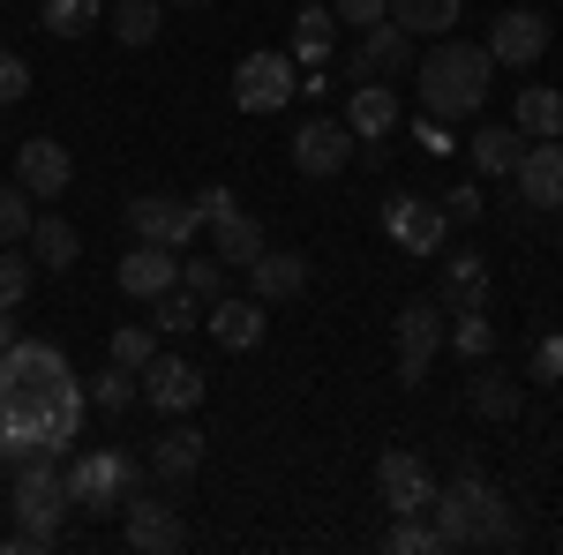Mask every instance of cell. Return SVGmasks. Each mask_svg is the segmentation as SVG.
Masks as SVG:
<instances>
[{
    "label": "cell",
    "mask_w": 563,
    "mask_h": 555,
    "mask_svg": "<svg viewBox=\"0 0 563 555\" xmlns=\"http://www.w3.org/2000/svg\"><path fill=\"white\" fill-rule=\"evenodd\" d=\"M151 331H158V338H188V331H203V300L180 293V286H166V293L151 300Z\"/></svg>",
    "instance_id": "4dcf8cb0"
},
{
    "label": "cell",
    "mask_w": 563,
    "mask_h": 555,
    "mask_svg": "<svg viewBox=\"0 0 563 555\" xmlns=\"http://www.w3.org/2000/svg\"><path fill=\"white\" fill-rule=\"evenodd\" d=\"M23 248H31V263H38V270H68V263L84 256V241H76V225H68V218H31Z\"/></svg>",
    "instance_id": "d4e9b609"
},
{
    "label": "cell",
    "mask_w": 563,
    "mask_h": 555,
    "mask_svg": "<svg viewBox=\"0 0 563 555\" xmlns=\"http://www.w3.org/2000/svg\"><path fill=\"white\" fill-rule=\"evenodd\" d=\"M435 308H443V315H459V308H488V263H481L474 248L443 256V286H435Z\"/></svg>",
    "instance_id": "ffe728a7"
},
{
    "label": "cell",
    "mask_w": 563,
    "mask_h": 555,
    "mask_svg": "<svg viewBox=\"0 0 563 555\" xmlns=\"http://www.w3.org/2000/svg\"><path fill=\"white\" fill-rule=\"evenodd\" d=\"M331 45H339V15L331 8H301L294 15V68H323Z\"/></svg>",
    "instance_id": "83f0119b"
},
{
    "label": "cell",
    "mask_w": 563,
    "mask_h": 555,
    "mask_svg": "<svg viewBox=\"0 0 563 555\" xmlns=\"http://www.w3.org/2000/svg\"><path fill=\"white\" fill-rule=\"evenodd\" d=\"M519 135H526V143L563 135V90H549V84H526L519 90Z\"/></svg>",
    "instance_id": "f546056e"
},
{
    "label": "cell",
    "mask_w": 563,
    "mask_h": 555,
    "mask_svg": "<svg viewBox=\"0 0 563 555\" xmlns=\"http://www.w3.org/2000/svg\"><path fill=\"white\" fill-rule=\"evenodd\" d=\"M390 555H451L443 548V533H435V518L429 511H413V518H398L390 525V541H384Z\"/></svg>",
    "instance_id": "8d00e7d4"
},
{
    "label": "cell",
    "mask_w": 563,
    "mask_h": 555,
    "mask_svg": "<svg viewBox=\"0 0 563 555\" xmlns=\"http://www.w3.org/2000/svg\"><path fill=\"white\" fill-rule=\"evenodd\" d=\"M443 331H451V315L435 300H406L398 308V384L406 390L429 384V360L443 353Z\"/></svg>",
    "instance_id": "8992f818"
},
{
    "label": "cell",
    "mask_w": 563,
    "mask_h": 555,
    "mask_svg": "<svg viewBox=\"0 0 563 555\" xmlns=\"http://www.w3.org/2000/svg\"><path fill=\"white\" fill-rule=\"evenodd\" d=\"M549 38H556V23H549L541 8H504V15L488 23V60H496V68H533V60L549 53Z\"/></svg>",
    "instance_id": "7c38bea8"
},
{
    "label": "cell",
    "mask_w": 563,
    "mask_h": 555,
    "mask_svg": "<svg viewBox=\"0 0 563 555\" xmlns=\"http://www.w3.org/2000/svg\"><path fill=\"white\" fill-rule=\"evenodd\" d=\"M60 480H68V511L121 518V503L143 488V466H135L129 451H76V458L60 466Z\"/></svg>",
    "instance_id": "277c9868"
},
{
    "label": "cell",
    "mask_w": 563,
    "mask_h": 555,
    "mask_svg": "<svg viewBox=\"0 0 563 555\" xmlns=\"http://www.w3.org/2000/svg\"><path fill=\"white\" fill-rule=\"evenodd\" d=\"M474 413L481 421H519V376H504V368H488V360H474Z\"/></svg>",
    "instance_id": "4316f807"
},
{
    "label": "cell",
    "mask_w": 563,
    "mask_h": 555,
    "mask_svg": "<svg viewBox=\"0 0 563 555\" xmlns=\"http://www.w3.org/2000/svg\"><path fill=\"white\" fill-rule=\"evenodd\" d=\"M390 76H413V31H398V23H368L361 45H353L346 60V84H390Z\"/></svg>",
    "instance_id": "8fae6325"
},
{
    "label": "cell",
    "mask_w": 563,
    "mask_h": 555,
    "mask_svg": "<svg viewBox=\"0 0 563 555\" xmlns=\"http://www.w3.org/2000/svg\"><path fill=\"white\" fill-rule=\"evenodd\" d=\"M8 511H15V525H23V533L60 541V518H68V480H60V458H31V466H15Z\"/></svg>",
    "instance_id": "5b68a950"
},
{
    "label": "cell",
    "mask_w": 563,
    "mask_h": 555,
    "mask_svg": "<svg viewBox=\"0 0 563 555\" xmlns=\"http://www.w3.org/2000/svg\"><path fill=\"white\" fill-rule=\"evenodd\" d=\"M346 129L353 135H390V129H398V90H390V84H353Z\"/></svg>",
    "instance_id": "484cf974"
},
{
    "label": "cell",
    "mask_w": 563,
    "mask_h": 555,
    "mask_svg": "<svg viewBox=\"0 0 563 555\" xmlns=\"http://www.w3.org/2000/svg\"><path fill=\"white\" fill-rule=\"evenodd\" d=\"M180 293H196L203 308H211L218 293H233V270L218 256H180Z\"/></svg>",
    "instance_id": "836d02e7"
},
{
    "label": "cell",
    "mask_w": 563,
    "mask_h": 555,
    "mask_svg": "<svg viewBox=\"0 0 563 555\" xmlns=\"http://www.w3.org/2000/svg\"><path fill=\"white\" fill-rule=\"evenodd\" d=\"M23 98H31V68H23V53L0 45V106H23Z\"/></svg>",
    "instance_id": "b9f144b4"
},
{
    "label": "cell",
    "mask_w": 563,
    "mask_h": 555,
    "mask_svg": "<svg viewBox=\"0 0 563 555\" xmlns=\"http://www.w3.org/2000/svg\"><path fill=\"white\" fill-rule=\"evenodd\" d=\"M196 211H203V225H211V218H225V211H241V196H233V188H203V196H196Z\"/></svg>",
    "instance_id": "ee69618b"
},
{
    "label": "cell",
    "mask_w": 563,
    "mask_h": 555,
    "mask_svg": "<svg viewBox=\"0 0 563 555\" xmlns=\"http://www.w3.org/2000/svg\"><path fill=\"white\" fill-rule=\"evenodd\" d=\"M135 384H143V406H158V413H174V421H180V413H196V406H203L211 376H203L196 360H180V353H158Z\"/></svg>",
    "instance_id": "4fadbf2b"
},
{
    "label": "cell",
    "mask_w": 563,
    "mask_h": 555,
    "mask_svg": "<svg viewBox=\"0 0 563 555\" xmlns=\"http://www.w3.org/2000/svg\"><path fill=\"white\" fill-rule=\"evenodd\" d=\"M84 398H90V413H129L135 398H143V384H135V368L113 360L106 376H90V384H84Z\"/></svg>",
    "instance_id": "d6a6232c"
},
{
    "label": "cell",
    "mask_w": 563,
    "mask_h": 555,
    "mask_svg": "<svg viewBox=\"0 0 563 555\" xmlns=\"http://www.w3.org/2000/svg\"><path fill=\"white\" fill-rule=\"evenodd\" d=\"M376 496H384L398 518H413V511L435 503V473L421 466L413 451H384V458H376Z\"/></svg>",
    "instance_id": "2e32d148"
},
{
    "label": "cell",
    "mask_w": 563,
    "mask_h": 555,
    "mask_svg": "<svg viewBox=\"0 0 563 555\" xmlns=\"http://www.w3.org/2000/svg\"><path fill=\"white\" fill-rule=\"evenodd\" d=\"M121 541H129L135 555H174L180 541H188V525H180V503L151 496V488H135L129 503H121Z\"/></svg>",
    "instance_id": "ba28073f"
},
{
    "label": "cell",
    "mask_w": 563,
    "mask_h": 555,
    "mask_svg": "<svg viewBox=\"0 0 563 555\" xmlns=\"http://www.w3.org/2000/svg\"><path fill=\"white\" fill-rule=\"evenodd\" d=\"M84 376L53 338H15L0 353V466L8 473L31 458H60L84 435Z\"/></svg>",
    "instance_id": "6da1fadb"
},
{
    "label": "cell",
    "mask_w": 563,
    "mask_h": 555,
    "mask_svg": "<svg viewBox=\"0 0 563 555\" xmlns=\"http://www.w3.org/2000/svg\"><path fill=\"white\" fill-rule=\"evenodd\" d=\"M31 218H38V211H31V196L8 180V188H0V248H15V241L31 233Z\"/></svg>",
    "instance_id": "ab89813d"
},
{
    "label": "cell",
    "mask_w": 563,
    "mask_h": 555,
    "mask_svg": "<svg viewBox=\"0 0 563 555\" xmlns=\"http://www.w3.org/2000/svg\"><path fill=\"white\" fill-rule=\"evenodd\" d=\"M166 8H203V0H166Z\"/></svg>",
    "instance_id": "c3c4849f"
},
{
    "label": "cell",
    "mask_w": 563,
    "mask_h": 555,
    "mask_svg": "<svg viewBox=\"0 0 563 555\" xmlns=\"http://www.w3.org/2000/svg\"><path fill=\"white\" fill-rule=\"evenodd\" d=\"M68 180H76V158H68L60 135H31V143H15V188H23L31 203H60Z\"/></svg>",
    "instance_id": "30bf717a"
},
{
    "label": "cell",
    "mask_w": 563,
    "mask_h": 555,
    "mask_svg": "<svg viewBox=\"0 0 563 555\" xmlns=\"http://www.w3.org/2000/svg\"><path fill=\"white\" fill-rule=\"evenodd\" d=\"M353 166V129L346 121H301V135H294V173H308V180H331V173Z\"/></svg>",
    "instance_id": "e0dca14e"
},
{
    "label": "cell",
    "mask_w": 563,
    "mask_h": 555,
    "mask_svg": "<svg viewBox=\"0 0 563 555\" xmlns=\"http://www.w3.org/2000/svg\"><path fill=\"white\" fill-rule=\"evenodd\" d=\"M331 15L346 23V31H368V23H384L390 0H331Z\"/></svg>",
    "instance_id": "7bdbcfd3"
},
{
    "label": "cell",
    "mask_w": 563,
    "mask_h": 555,
    "mask_svg": "<svg viewBox=\"0 0 563 555\" xmlns=\"http://www.w3.org/2000/svg\"><path fill=\"white\" fill-rule=\"evenodd\" d=\"M31 278H38V263L0 248V308H23V300H31Z\"/></svg>",
    "instance_id": "f35d334b"
},
{
    "label": "cell",
    "mask_w": 563,
    "mask_h": 555,
    "mask_svg": "<svg viewBox=\"0 0 563 555\" xmlns=\"http://www.w3.org/2000/svg\"><path fill=\"white\" fill-rule=\"evenodd\" d=\"M459 151H474L481 173H504V180H511V173H519V158H526V135H519V121H481Z\"/></svg>",
    "instance_id": "44dd1931"
},
{
    "label": "cell",
    "mask_w": 563,
    "mask_h": 555,
    "mask_svg": "<svg viewBox=\"0 0 563 555\" xmlns=\"http://www.w3.org/2000/svg\"><path fill=\"white\" fill-rule=\"evenodd\" d=\"M519 203H533V211H563V135H541V143H526L519 158Z\"/></svg>",
    "instance_id": "ac0fdd59"
},
{
    "label": "cell",
    "mask_w": 563,
    "mask_h": 555,
    "mask_svg": "<svg viewBox=\"0 0 563 555\" xmlns=\"http://www.w3.org/2000/svg\"><path fill=\"white\" fill-rule=\"evenodd\" d=\"M129 233L135 241L174 248V256H188V241L203 233V211H196V196H188V203H180V196H135L129 203Z\"/></svg>",
    "instance_id": "9c48e42d"
},
{
    "label": "cell",
    "mask_w": 563,
    "mask_h": 555,
    "mask_svg": "<svg viewBox=\"0 0 563 555\" xmlns=\"http://www.w3.org/2000/svg\"><path fill=\"white\" fill-rule=\"evenodd\" d=\"M143 466L158 473V480H166V488H180V480H188V473L203 466V435H196V428H166V435H158V443H151V458H143Z\"/></svg>",
    "instance_id": "cb8c5ba5"
},
{
    "label": "cell",
    "mask_w": 563,
    "mask_h": 555,
    "mask_svg": "<svg viewBox=\"0 0 563 555\" xmlns=\"http://www.w3.org/2000/svg\"><path fill=\"white\" fill-rule=\"evenodd\" d=\"M413 84H421V113L429 121H474L488 84H496V60H488V45L443 38L413 60Z\"/></svg>",
    "instance_id": "3957f363"
},
{
    "label": "cell",
    "mask_w": 563,
    "mask_h": 555,
    "mask_svg": "<svg viewBox=\"0 0 563 555\" xmlns=\"http://www.w3.org/2000/svg\"><path fill=\"white\" fill-rule=\"evenodd\" d=\"M166 31V0H121L113 8V38L121 45H158Z\"/></svg>",
    "instance_id": "1f68e13d"
},
{
    "label": "cell",
    "mask_w": 563,
    "mask_h": 555,
    "mask_svg": "<svg viewBox=\"0 0 563 555\" xmlns=\"http://www.w3.org/2000/svg\"><path fill=\"white\" fill-rule=\"evenodd\" d=\"M271 241H263V225L249 211H225V218H211V256L225 263V270H249V263L263 256Z\"/></svg>",
    "instance_id": "7402d4cb"
},
{
    "label": "cell",
    "mask_w": 563,
    "mask_h": 555,
    "mask_svg": "<svg viewBox=\"0 0 563 555\" xmlns=\"http://www.w3.org/2000/svg\"><path fill=\"white\" fill-rule=\"evenodd\" d=\"M38 23L53 38H84L98 31V0H38Z\"/></svg>",
    "instance_id": "d590c367"
},
{
    "label": "cell",
    "mask_w": 563,
    "mask_h": 555,
    "mask_svg": "<svg viewBox=\"0 0 563 555\" xmlns=\"http://www.w3.org/2000/svg\"><path fill=\"white\" fill-rule=\"evenodd\" d=\"M203 331H211L225 353H256L263 331H271V300H241V293H218L203 308Z\"/></svg>",
    "instance_id": "9a60e30c"
},
{
    "label": "cell",
    "mask_w": 563,
    "mask_h": 555,
    "mask_svg": "<svg viewBox=\"0 0 563 555\" xmlns=\"http://www.w3.org/2000/svg\"><path fill=\"white\" fill-rule=\"evenodd\" d=\"M166 286H180V256L158 248V241H135L129 256H121V293L129 300H158Z\"/></svg>",
    "instance_id": "d6986e66"
},
{
    "label": "cell",
    "mask_w": 563,
    "mask_h": 555,
    "mask_svg": "<svg viewBox=\"0 0 563 555\" xmlns=\"http://www.w3.org/2000/svg\"><path fill=\"white\" fill-rule=\"evenodd\" d=\"M294 90H301L294 53H241V68H233V106L241 113H278Z\"/></svg>",
    "instance_id": "52a82bcc"
},
{
    "label": "cell",
    "mask_w": 563,
    "mask_h": 555,
    "mask_svg": "<svg viewBox=\"0 0 563 555\" xmlns=\"http://www.w3.org/2000/svg\"><path fill=\"white\" fill-rule=\"evenodd\" d=\"M533 368H541V376H563V338H549V345H533Z\"/></svg>",
    "instance_id": "bcb514c9"
},
{
    "label": "cell",
    "mask_w": 563,
    "mask_h": 555,
    "mask_svg": "<svg viewBox=\"0 0 563 555\" xmlns=\"http://www.w3.org/2000/svg\"><path fill=\"white\" fill-rule=\"evenodd\" d=\"M249 286H256V300H294L308 286V256H294V248H263V256L249 263Z\"/></svg>",
    "instance_id": "603a6c76"
},
{
    "label": "cell",
    "mask_w": 563,
    "mask_h": 555,
    "mask_svg": "<svg viewBox=\"0 0 563 555\" xmlns=\"http://www.w3.org/2000/svg\"><path fill=\"white\" fill-rule=\"evenodd\" d=\"M390 23H398V31H413V38H451L459 0H390Z\"/></svg>",
    "instance_id": "f1b7e54d"
},
{
    "label": "cell",
    "mask_w": 563,
    "mask_h": 555,
    "mask_svg": "<svg viewBox=\"0 0 563 555\" xmlns=\"http://www.w3.org/2000/svg\"><path fill=\"white\" fill-rule=\"evenodd\" d=\"M15 338H23V331H15V308H0V353H8Z\"/></svg>",
    "instance_id": "7dc6e473"
},
{
    "label": "cell",
    "mask_w": 563,
    "mask_h": 555,
    "mask_svg": "<svg viewBox=\"0 0 563 555\" xmlns=\"http://www.w3.org/2000/svg\"><path fill=\"white\" fill-rule=\"evenodd\" d=\"M435 533H443V548H519V518L504 503V488L496 480H481V473H459L451 488H435Z\"/></svg>",
    "instance_id": "7a4b0ae2"
},
{
    "label": "cell",
    "mask_w": 563,
    "mask_h": 555,
    "mask_svg": "<svg viewBox=\"0 0 563 555\" xmlns=\"http://www.w3.org/2000/svg\"><path fill=\"white\" fill-rule=\"evenodd\" d=\"M113 360L143 376V368L158 360V331H151V323H121V331H113Z\"/></svg>",
    "instance_id": "74e56055"
},
{
    "label": "cell",
    "mask_w": 563,
    "mask_h": 555,
    "mask_svg": "<svg viewBox=\"0 0 563 555\" xmlns=\"http://www.w3.org/2000/svg\"><path fill=\"white\" fill-rule=\"evenodd\" d=\"M443 345H459L466 360H488V345H496V323H488V308H459V315H451V331H443Z\"/></svg>",
    "instance_id": "e575fe53"
},
{
    "label": "cell",
    "mask_w": 563,
    "mask_h": 555,
    "mask_svg": "<svg viewBox=\"0 0 563 555\" xmlns=\"http://www.w3.org/2000/svg\"><path fill=\"white\" fill-rule=\"evenodd\" d=\"M435 203H443L451 225H481V180H459V188H451V196H435Z\"/></svg>",
    "instance_id": "60d3db41"
},
{
    "label": "cell",
    "mask_w": 563,
    "mask_h": 555,
    "mask_svg": "<svg viewBox=\"0 0 563 555\" xmlns=\"http://www.w3.org/2000/svg\"><path fill=\"white\" fill-rule=\"evenodd\" d=\"M384 233H390V248H406V256H435L443 233H451V218H443V203L390 196V203H384Z\"/></svg>",
    "instance_id": "5bb4252c"
},
{
    "label": "cell",
    "mask_w": 563,
    "mask_h": 555,
    "mask_svg": "<svg viewBox=\"0 0 563 555\" xmlns=\"http://www.w3.org/2000/svg\"><path fill=\"white\" fill-rule=\"evenodd\" d=\"M421 151H435V158L459 151V143H451V121H421Z\"/></svg>",
    "instance_id": "f6af8a7d"
}]
</instances>
